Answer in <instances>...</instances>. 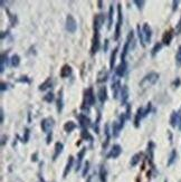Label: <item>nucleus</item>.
<instances>
[{
    "label": "nucleus",
    "mask_w": 181,
    "mask_h": 182,
    "mask_svg": "<svg viewBox=\"0 0 181 182\" xmlns=\"http://www.w3.org/2000/svg\"><path fill=\"white\" fill-rule=\"evenodd\" d=\"M95 104V95L93 92V88L89 87L84 92V98H83V105H82V109L86 111L87 113L89 112V109Z\"/></svg>",
    "instance_id": "obj_1"
},
{
    "label": "nucleus",
    "mask_w": 181,
    "mask_h": 182,
    "mask_svg": "<svg viewBox=\"0 0 181 182\" xmlns=\"http://www.w3.org/2000/svg\"><path fill=\"white\" fill-rule=\"evenodd\" d=\"M158 79H159V74L156 73V72H151V73H149L148 75L145 76L144 78L141 81L140 86L148 87V86H151V85H154L156 82H158Z\"/></svg>",
    "instance_id": "obj_2"
},
{
    "label": "nucleus",
    "mask_w": 181,
    "mask_h": 182,
    "mask_svg": "<svg viewBox=\"0 0 181 182\" xmlns=\"http://www.w3.org/2000/svg\"><path fill=\"white\" fill-rule=\"evenodd\" d=\"M123 21V15H122V6L117 5V21H116V27H115V35L114 39L117 40L121 34V26H122Z\"/></svg>",
    "instance_id": "obj_3"
},
{
    "label": "nucleus",
    "mask_w": 181,
    "mask_h": 182,
    "mask_svg": "<svg viewBox=\"0 0 181 182\" xmlns=\"http://www.w3.org/2000/svg\"><path fill=\"white\" fill-rule=\"evenodd\" d=\"M54 118H46L42 121V123H40V126H42V131L46 134H49L52 133V130L54 127Z\"/></svg>",
    "instance_id": "obj_4"
},
{
    "label": "nucleus",
    "mask_w": 181,
    "mask_h": 182,
    "mask_svg": "<svg viewBox=\"0 0 181 182\" xmlns=\"http://www.w3.org/2000/svg\"><path fill=\"white\" fill-rule=\"evenodd\" d=\"M133 39V31H130L128 35V38H126V42L123 46L122 54H121V62H125V57L129 53V48H130V42Z\"/></svg>",
    "instance_id": "obj_5"
},
{
    "label": "nucleus",
    "mask_w": 181,
    "mask_h": 182,
    "mask_svg": "<svg viewBox=\"0 0 181 182\" xmlns=\"http://www.w3.org/2000/svg\"><path fill=\"white\" fill-rule=\"evenodd\" d=\"M100 47H101L100 31H94V36H93V39H92V47H91V53H92V55L97 53Z\"/></svg>",
    "instance_id": "obj_6"
},
{
    "label": "nucleus",
    "mask_w": 181,
    "mask_h": 182,
    "mask_svg": "<svg viewBox=\"0 0 181 182\" xmlns=\"http://www.w3.org/2000/svg\"><path fill=\"white\" fill-rule=\"evenodd\" d=\"M66 29L68 30V33H72V34L75 33L77 29V23L72 15H68L66 17Z\"/></svg>",
    "instance_id": "obj_7"
},
{
    "label": "nucleus",
    "mask_w": 181,
    "mask_h": 182,
    "mask_svg": "<svg viewBox=\"0 0 181 182\" xmlns=\"http://www.w3.org/2000/svg\"><path fill=\"white\" fill-rule=\"evenodd\" d=\"M142 36L143 39H144L145 44L151 42V38H152V30H151V27L149 26V24L144 23L142 26Z\"/></svg>",
    "instance_id": "obj_8"
},
{
    "label": "nucleus",
    "mask_w": 181,
    "mask_h": 182,
    "mask_svg": "<svg viewBox=\"0 0 181 182\" xmlns=\"http://www.w3.org/2000/svg\"><path fill=\"white\" fill-rule=\"evenodd\" d=\"M104 21H105V16H104V14L96 15L94 17V26H93L94 31H100L101 27L103 26Z\"/></svg>",
    "instance_id": "obj_9"
},
{
    "label": "nucleus",
    "mask_w": 181,
    "mask_h": 182,
    "mask_svg": "<svg viewBox=\"0 0 181 182\" xmlns=\"http://www.w3.org/2000/svg\"><path fill=\"white\" fill-rule=\"evenodd\" d=\"M121 153H122V148L119 144H114V145L112 146L111 150H110L107 158L109 159H117L121 155Z\"/></svg>",
    "instance_id": "obj_10"
},
{
    "label": "nucleus",
    "mask_w": 181,
    "mask_h": 182,
    "mask_svg": "<svg viewBox=\"0 0 181 182\" xmlns=\"http://www.w3.org/2000/svg\"><path fill=\"white\" fill-rule=\"evenodd\" d=\"M77 118L79 121V125H81V127L83 130H87V127L91 126V124H92L91 123V120L85 114H78Z\"/></svg>",
    "instance_id": "obj_11"
},
{
    "label": "nucleus",
    "mask_w": 181,
    "mask_h": 182,
    "mask_svg": "<svg viewBox=\"0 0 181 182\" xmlns=\"http://www.w3.org/2000/svg\"><path fill=\"white\" fill-rule=\"evenodd\" d=\"M121 83L119 79H113L112 82V93H113V98L119 97V93H121Z\"/></svg>",
    "instance_id": "obj_12"
},
{
    "label": "nucleus",
    "mask_w": 181,
    "mask_h": 182,
    "mask_svg": "<svg viewBox=\"0 0 181 182\" xmlns=\"http://www.w3.org/2000/svg\"><path fill=\"white\" fill-rule=\"evenodd\" d=\"M97 97L100 100L101 104H104L107 100V90H106V86H101L100 90L97 92Z\"/></svg>",
    "instance_id": "obj_13"
},
{
    "label": "nucleus",
    "mask_w": 181,
    "mask_h": 182,
    "mask_svg": "<svg viewBox=\"0 0 181 182\" xmlns=\"http://www.w3.org/2000/svg\"><path fill=\"white\" fill-rule=\"evenodd\" d=\"M126 68H128V65L125 62H121L120 65H117V67L115 68V75L117 77H123L124 74L126 72Z\"/></svg>",
    "instance_id": "obj_14"
},
{
    "label": "nucleus",
    "mask_w": 181,
    "mask_h": 182,
    "mask_svg": "<svg viewBox=\"0 0 181 182\" xmlns=\"http://www.w3.org/2000/svg\"><path fill=\"white\" fill-rule=\"evenodd\" d=\"M64 109V91L63 88H61V91L58 92V97H57V111L58 113L63 112Z\"/></svg>",
    "instance_id": "obj_15"
},
{
    "label": "nucleus",
    "mask_w": 181,
    "mask_h": 182,
    "mask_svg": "<svg viewBox=\"0 0 181 182\" xmlns=\"http://www.w3.org/2000/svg\"><path fill=\"white\" fill-rule=\"evenodd\" d=\"M121 103H122V105H126V101H128L129 98V88L126 85H123L122 88H121Z\"/></svg>",
    "instance_id": "obj_16"
},
{
    "label": "nucleus",
    "mask_w": 181,
    "mask_h": 182,
    "mask_svg": "<svg viewBox=\"0 0 181 182\" xmlns=\"http://www.w3.org/2000/svg\"><path fill=\"white\" fill-rule=\"evenodd\" d=\"M72 67H70V65H64L61 69V78H67V77H70L72 75Z\"/></svg>",
    "instance_id": "obj_17"
},
{
    "label": "nucleus",
    "mask_w": 181,
    "mask_h": 182,
    "mask_svg": "<svg viewBox=\"0 0 181 182\" xmlns=\"http://www.w3.org/2000/svg\"><path fill=\"white\" fill-rule=\"evenodd\" d=\"M86 152V148H83L81 151L78 152L77 154V163H76V166H75V170L78 171L81 169V164H82V161H83V158H84V154Z\"/></svg>",
    "instance_id": "obj_18"
},
{
    "label": "nucleus",
    "mask_w": 181,
    "mask_h": 182,
    "mask_svg": "<svg viewBox=\"0 0 181 182\" xmlns=\"http://www.w3.org/2000/svg\"><path fill=\"white\" fill-rule=\"evenodd\" d=\"M121 130H122V127H121L119 121L113 122V125H112V135H113L114 137H117L119 136V134H120Z\"/></svg>",
    "instance_id": "obj_19"
},
{
    "label": "nucleus",
    "mask_w": 181,
    "mask_h": 182,
    "mask_svg": "<svg viewBox=\"0 0 181 182\" xmlns=\"http://www.w3.org/2000/svg\"><path fill=\"white\" fill-rule=\"evenodd\" d=\"M63 149H64V144H63L61 142H57L55 144V153H54V155H53L54 161H55V160L59 157V154L63 152Z\"/></svg>",
    "instance_id": "obj_20"
},
{
    "label": "nucleus",
    "mask_w": 181,
    "mask_h": 182,
    "mask_svg": "<svg viewBox=\"0 0 181 182\" xmlns=\"http://www.w3.org/2000/svg\"><path fill=\"white\" fill-rule=\"evenodd\" d=\"M143 111H144V109H143L142 107L138 109V112H137V114H135V118H134V126H135V127H140V121L143 118Z\"/></svg>",
    "instance_id": "obj_21"
},
{
    "label": "nucleus",
    "mask_w": 181,
    "mask_h": 182,
    "mask_svg": "<svg viewBox=\"0 0 181 182\" xmlns=\"http://www.w3.org/2000/svg\"><path fill=\"white\" fill-rule=\"evenodd\" d=\"M172 37L173 34L172 31H165V34H163V37H162V42L165 44V45L169 46L171 44V40H172Z\"/></svg>",
    "instance_id": "obj_22"
},
{
    "label": "nucleus",
    "mask_w": 181,
    "mask_h": 182,
    "mask_svg": "<svg viewBox=\"0 0 181 182\" xmlns=\"http://www.w3.org/2000/svg\"><path fill=\"white\" fill-rule=\"evenodd\" d=\"M178 123H179L178 112L173 111V112L171 113V116H170V125L172 126V127H176V126L178 125Z\"/></svg>",
    "instance_id": "obj_23"
},
{
    "label": "nucleus",
    "mask_w": 181,
    "mask_h": 182,
    "mask_svg": "<svg viewBox=\"0 0 181 182\" xmlns=\"http://www.w3.org/2000/svg\"><path fill=\"white\" fill-rule=\"evenodd\" d=\"M76 127H77V125H76L73 121H68V122H66V123L64 124V130L66 133H70V132L74 131Z\"/></svg>",
    "instance_id": "obj_24"
},
{
    "label": "nucleus",
    "mask_w": 181,
    "mask_h": 182,
    "mask_svg": "<svg viewBox=\"0 0 181 182\" xmlns=\"http://www.w3.org/2000/svg\"><path fill=\"white\" fill-rule=\"evenodd\" d=\"M117 51H119V47H115L114 49H113V51H112V54H111V59H110V69H113V68H114Z\"/></svg>",
    "instance_id": "obj_25"
},
{
    "label": "nucleus",
    "mask_w": 181,
    "mask_h": 182,
    "mask_svg": "<svg viewBox=\"0 0 181 182\" xmlns=\"http://www.w3.org/2000/svg\"><path fill=\"white\" fill-rule=\"evenodd\" d=\"M73 163H74V158L70 157L68 162H67V164H66V168H65V170H64V173H63V178H66L67 174L70 173V169H72V166H73Z\"/></svg>",
    "instance_id": "obj_26"
},
{
    "label": "nucleus",
    "mask_w": 181,
    "mask_h": 182,
    "mask_svg": "<svg viewBox=\"0 0 181 182\" xmlns=\"http://www.w3.org/2000/svg\"><path fill=\"white\" fill-rule=\"evenodd\" d=\"M107 180V171L104 165H101L100 168V181L101 182H106Z\"/></svg>",
    "instance_id": "obj_27"
},
{
    "label": "nucleus",
    "mask_w": 181,
    "mask_h": 182,
    "mask_svg": "<svg viewBox=\"0 0 181 182\" xmlns=\"http://www.w3.org/2000/svg\"><path fill=\"white\" fill-rule=\"evenodd\" d=\"M113 16H114V9H113V5L110 6L109 9V25H107V29L112 28V24H113Z\"/></svg>",
    "instance_id": "obj_28"
},
{
    "label": "nucleus",
    "mask_w": 181,
    "mask_h": 182,
    "mask_svg": "<svg viewBox=\"0 0 181 182\" xmlns=\"http://www.w3.org/2000/svg\"><path fill=\"white\" fill-rule=\"evenodd\" d=\"M50 86H52V78L49 77V78L46 79L43 84L39 85V91H46V90H48Z\"/></svg>",
    "instance_id": "obj_29"
},
{
    "label": "nucleus",
    "mask_w": 181,
    "mask_h": 182,
    "mask_svg": "<svg viewBox=\"0 0 181 182\" xmlns=\"http://www.w3.org/2000/svg\"><path fill=\"white\" fill-rule=\"evenodd\" d=\"M140 160H141V153H137L134 154L133 157L131 158V161H130V164L131 166H135L138 163L140 162Z\"/></svg>",
    "instance_id": "obj_30"
},
{
    "label": "nucleus",
    "mask_w": 181,
    "mask_h": 182,
    "mask_svg": "<svg viewBox=\"0 0 181 182\" xmlns=\"http://www.w3.org/2000/svg\"><path fill=\"white\" fill-rule=\"evenodd\" d=\"M177 151L176 150H172L170 153V157H169V160H168V165H172L173 163L176 162V160H177Z\"/></svg>",
    "instance_id": "obj_31"
},
{
    "label": "nucleus",
    "mask_w": 181,
    "mask_h": 182,
    "mask_svg": "<svg viewBox=\"0 0 181 182\" xmlns=\"http://www.w3.org/2000/svg\"><path fill=\"white\" fill-rule=\"evenodd\" d=\"M7 59H8V57H7V53H3L2 55H1V69H0V72L1 73H3L5 72V68L6 66H7Z\"/></svg>",
    "instance_id": "obj_32"
},
{
    "label": "nucleus",
    "mask_w": 181,
    "mask_h": 182,
    "mask_svg": "<svg viewBox=\"0 0 181 182\" xmlns=\"http://www.w3.org/2000/svg\"><path fill=\"white\" fill-rule=\"evenodd\" d=\"M153 151H154V143L150 142L148 145V158L150 160H153Z\"/></svg>",
    "instance_id": "obj_33"
},
{
    "label": "nucleus",
    "mask_w": 181,
    "mask_h": 182,
    "mask_svg": "<svg viewBox=\"0 0 181 182\" xmlns=\"http://www.w3.org/2000/svg\"><path fill=\"white\" fill-rule=\"evenodd\" d=\"M11 65L14 66V67H18L19 66V64H20V57H19V55H14V56L11 57Z\"/></svg>",
    "instance_id": "obj_34"
},
{
    "label": "nucleus",
    "mask_w": 181,
    "mask_h": 182,
    "mask_svg": "<svg viewBox=\"0 0 181 182\" xmlns=\"http://www.w3.org/2000/svg\"><path fill=\"white\" fill-rule=\"evenodd\" d=\"M107 77H109V75H107V72L106 70H102L100 74H98V78H97V82L98 83H102V82H105L106 79H107Z\"/></svg>",
    "instance_id": "obj_35"
},
{
    "label": "nucleus",
    "mask_w": 181,
    "mask_h": 182,
    "mask_svg": "<svg viewBox=\"0 0 181 182\" xmlns=\"http://www.w3.org/2000/svg\"><path fill=\"white\" fill-rule=\"evenodd\" d=\"M105 143L103 144L104 148H106L107 146V144H109L110 142V130H109V124H105Z\"/></svg>",
    "instance_id": "obj_36"
},
{
    "label": "nucleus",
    "mask_w": 181,
    "mask_h": 182,
    "mask_svg": "<svg viewBox=\"0 0 181 182\" xmlns=\"http://www.w3.org/2000/svg\"><path fill=\"white\" fill-rule=\"evenodd\" d=\"M176 64L178 67H181V46H179L176 54Z\"/></svg>",
    "instance_id": "obj_37"
},
{
    "label": "nucleus",
    "mask_w": 181,
    "mask_h": 182,
    "mask_svg": "<svg viewBox=\"0 0 181 182\" xmlns=\"http://www.w3.org/2000/svg\"><path fill=\"white\" fill-rule=\"evenodd\" d=\"M137 29H138V36H139V39H140V42H141V46H142V47H144L145 42H144V39H143V36H142V28H140V26L138 25Z\"/></svg>",
    "instance_id": "obj_38"
},
{
    "label": "nucleus",
    "mask_w": 181,
    "mask_h": 182,
    "mask_svg": "<svg viewBox=\"0 0 181 182\" xmlns=\"http://www.w3.org/2000/svg\"><path fill=\"white\" fill-rule=\"evenodd\" d=\"M161 48H162V44L161 42H158V44H156V45H154V47L152 48V56H156V53H159L160 51H161Z\"/></svg>",
    "instance_id": "obj_39"
},
{
    "label": "nucleus",
    "mask_w": 181,
    "mask_h": 182,
    "mask_svg": "<svg viewBox=\"0 0 181 182\" xmlns=\"http://www.w3.org/2000/svg\"><path fill=\"white\" fill-rule=\"evenodd\" d=\"M82 137H83V139H88L89 142H92L93 141V136L89 134L87 130H83V131H82Z\"/></svg>",
    "instance_id": "obj_40"
},
{
    "label": "nucleus",
    "mask_w": 181,
    "mask_h": 182,
    "mask_svg": "<svg viewBox=\"0 0 181 182\" xmlns=\"http://www.w3.org/2000/svg\"><path fill=\"white\" fill-rule=\"evenodd\" d=\"M29 135H30V131H29V129H26L25 130V134H24V136L21 137V142L22 143H27L28 140H29Z\"/></svg>",
    "instance_id": "obj_41"
},
{
    "label": "nucleus",
    "mask_w": 181,
    "mask_h": 182,
    "mask_svg": "<svg viewBox=\"0 0 181 182\" xmlns=\"http://www.w3.org/2000/svg\"><path fill=\"white\" fill-rule=\"evenodd\" d=\"M54 98H55V97H54V94L50 92V93H47V94L44 96V101L47 102V103H50V102L54 101Z\"/></svg>",
    "instance_id": "obj_42"
},
{
    "label": "nucleus",
    "mask_w": 181,
    "mask_h": 182,
    "mask_svg": "<svg viewBox=\"0 0 181 182\" xmlns=\"http://www.w3.org/2000/svg\"><path fill=\"white\" fill-rule=\"evenodd\" d=\"M134 3L137 5L138 8H139L140 10H142V9H143V5H144L145 2L143 1V0H141V1H139V0H134Z\"/></svg>",
    "instance_id": "obj_43"
},
{
    "label": "nucleus",
    "mask_w": 181,
    "mask_h": 182,
    "mask_svg": "<svg viewBox=\"0 0 181 182\" xmlns=\"http://www.w3.org/2000/svg\"><path fill=\"white\" fill-rule=\"evenodd\" d=\"M126 118H131V104H126Z\"/></svg>",
    "instance_id": "obj_44"
},
{
    "label": "nucleus",
    "mask_w": 181,
    "mask_h": 182,
    "mask_svg": "<svg viewBox=\"0 0 181 182\" xmlns=\"http://www.w3.org/2000/svg\"><path fill=\"white\" fill-rule=\"evenodd\" d=\"M100 118H101V115H98V118H97V120H96V124H93V127H94V130H95V132L96 133H98V125H100Z\"/></svg>",
    "instance_id": "obj_45"
},
{
    "label": "nucleus",
    "mask_w": 181,
    "mask_h": 182,
    "mask_svg": "<svg viewBox=\"0 0 181 182\" xmlns=\"http://www.w3.org/2000/svg\"><path fill=\"white\" fill-rule=\"evenodd\" d=\"M150 111H151V103H149L148 106H147V109L143 111V118H145V116H147V115L150 113Z\"/></svg>",
    "instance_id": "obj_46"
},
{
    "label": "nucleus",
    "mask_w": 181,
    "mask_h": 182,
    "mask_svg": "<svg viewBox=\"0 0 181 182\" xmlns=\"http://www.w3.org/2000/svg\"><path fill=\"white\" fill-rule=\"evenodd\" d=\"M176 34L177 35H180L181 34V18L179 20L178 25H177V28H176Z\"/></svg>",
    "instance_id": "obj_47"
},
{
    "label": "nucleus",
    "mask_w": 181,
    "mask_h": 182,
    "mask_svg": "<svg viewBox=\"0 0 181 182\" xmlns=\"http://www.w3.org/2000/svg\"><path fill=\"white\" fill-rule=\"evenodd\" d=\"M18 82H20V83H29V79H28V77L27 76H22L21 78H19L18 79Z\"/></svg>",
    "instance_id": "obj_48"
},
{
    "label": "nucleus",
    "mask_w": 181,
    "mask_h": 182,
    "mask_svg": "<svg viewBox=\"0 0 181 182\" xmlns=\"http://www.w3.org/2000/svg\"><path fill=\"white\" fill-rule=\"evenodd\" d=\"M88 162L85 163V165H84V170H83V175L84 176H86V173H87V171H88Z\"/></svg>",
    "instance_id": "obj_49"
},
{
    "label": "nucleus",
    "mask_w": 181,
    "mask_h": 182,
    "mask_svg": "<svg viewBox=\"0 0 181 182\" xmlns=\"http://www.w3.org/2000/svg\"><path fill=\"white\" fill-rule=\"evenodd\" d=\"M5 90H8V84L7 83H1V92H5Z\"/></svg>",
    "instance_id": "obj_50"
},
{
    "label": "nucleus",
    "mask_w": 181,
    "mask_h": 182,
    "mask_svg": "<svg viewBox=\"0 0 181 182\" xmlns=\"http://www.w3.org/2000/svg\"><path fill=\"white\" fill-rule=\"evenodd\" d=\"M178 115H179V123H178V127H179V130L181 131V109H180V111L178 112Z\"/></svg>",
    "instance_id": "obj_51"
},
{
    "label": "nucleus",
    "mask_w": 181,
    "mask_h": 182,
    "mask_svg": "<svg viewBox=\"0 0 181 182\" xmlns=\"http://www.w3.org/2000/svg\"><path fill=\"white\" fill-rule=\"evenodd\" d=\"M179 1H173V11H176L177 8H178Z\"/></svg>",
    "instance_id": "obj_52"
},
{
    "label": "nucleus",
    "mask_w": 181,
    "mask_h": 182,
    "mask_svg": "<svg viewBox=\"0 0 181 182\" xmlns=\"http://www.w3.org/2000/svg\"><path fill=\"white\" fill-rule=\"evenodd\" d=\"M47 144H49L50 142H52V133H49V134H47Z\"/></svg>",
    "instance_id": "obj_53"
},
{
    "label": "nucleus",
    "mask_w": 181,
    "mask_h": 182,
    "mask_svg": "<svg viewBox=\"0 0 181 182\" xmlns=\"http://www.w3.org/2000/svg\"><path fill=\"white\" fill-rule=\"evenodd\" d=\"M0 113H1V123H3V121H5V113H3V109H1Z\"/></svg>",
    "instance_id": "obj_54"
},
{
    "label": "nucleus",
    "mask_w": 181,
    "mask_h": 182,
    "mask_svg": "<svg viewBox=\"0 0 181 182\" xmlns=\"http://www.w3.org/2000/svg\"><path fill=\"white\" fill-rule=\"evenodd\" d=\"M1 139H2V141H1V146H3V145H5V140H6V142H7V136H5V135H3Z\"/></svg>",
    "instance_id": "obj_55"
},
{
    "label": "nucleus",
    "mask_w": 181,
    "mask_h": 182,
    "mask_svg": "<svg viewBox=\"0 0 181 182\" xmlns=\"http://www.w3.org/2000/svg\"><path fill=\"white\" fill-rule=\"evenodd\" d=\"M107 46H109V40H105V46H104V51H107Z\"/></svg>",
    "instance_id": "obj_56"
},
{
    "label": "nucleus",
    "mask_w": 181,
    "mask_h": 182,
    "mask_svg": "<svg viewBox=\"0 0 181 182\" xmlns=\"http://www.w3.org/2000/svg\"><path fill=\"white\" fill-rule=\"evenodd\" d=\"M91 181H92V176H89L88 179H87V181H86V182H91Z\"/></svg>",
    "instance_id": "obj_57"
},
{
    "label": "nucleus",
    "mask_w": 181,
    "mask_h": 182,
    "mask_svg": "<svg viewBox=\"0 0 181 182\" xmlns=\"http://www.w3.org/2000/svg\"><path fill=\"white\" fill-rule=\"evenodd\" d=\"M40 182H45V180L43 179V178H40Z\"/></svg>",
    "instance_id": "obj_58"
}]
</instances>
